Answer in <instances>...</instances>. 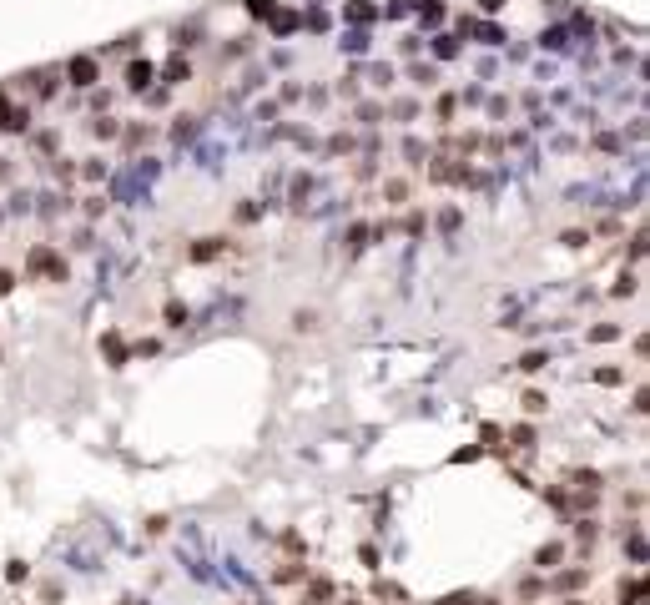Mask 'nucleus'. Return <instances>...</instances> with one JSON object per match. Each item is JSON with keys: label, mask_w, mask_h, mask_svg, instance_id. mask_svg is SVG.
I'll return each instance as SVG.
<instances>
[{"label": "nucleus", "mask_w": 650, "mask_h": 605, "mask_svg": "<svg viewBox=\"0 0 650 605\" xmlns=\"http://www.w3.org/2000/svg\"><path fill=\"white\" fill-rule=\"evenodd\" d=\"M31 267H36V272H50V278H66V262H56V252H45V247L31 257Z\"/></svg>", "instance_id": "1"}, {"label": "nucleus", "mask_w": 650, "mask_h": 605, "mask_svg": "<svg viewBox=\"0 0 650 605\" xmlns=\"http://www.w3.org/2000/svg\"><path fill=\"white\" fill-rule=\"evenodd\" d=\"M71 81H76V86H96V61H91V56H76V61H71Z\"/></svg>", "instance_id": "2"}, {"label": "nucleus", "mask_w": 650, "mask_h": 605, "mask_svg": "<svg viewBox=\"0 0 650 605\" xmlns=\"http://www.w3.org/2000/svg\"><path fill=\"white\" fill-rule=\"evenodd\" d=\"M151 76H156V71H151V61H131V66H126V81H131V91L151 86Z\"/></svg>", "instance_id": "3"}, {"label": "nucleus", "mask_w": 650, "mask_h": 605, "mask_svg": "<svg viewBox=\"0 0 650 605\" xmlns=\"http://www.w3.org/2000/svg\"><path fill=\"white\" fill-rule=\"evenodd\" d=\"M217 252H222V242H217V237H202V242L192 247V257H197V262H207V257H217Z\"/></svg>", "instance_id": "4"}, {"label": "nucleus", "mask_w": 650, "mask_h": 605, "mask_svg": "<svg viewBox=\"0 0 650 605\" xmlns=\"http://www.w3.org/2000/svg\"><path fill=\"white\" fill-rule=\"evenodd\" d=\"M545 363H550L545 353H524V358H519V368H524V373H539V368H545Z\"/></svg>", "instance_id": "5"}, {"label": "nucleus", "mask_w": 650, "mask_h": 605, "mask_svg": "<svg viewBox=\"0 0 650 605\" xmlns=\"http://www.w3.org/2000/svg\"><path fill=\"white\" fill-rule=\"evenodd\" d=\"M560 555H565V550H560V545H545V550H539V565H545V570H550V565H555Z\"/></svg>", "instance_id": "6"}, {"label": "nucleus", "mask_w": 650, "mask_h": 605, "mask_svg": "<svg viewBox=\"0 0 650 605\" xmlns=\"http://www.w3.org/2000/svg\"><path fill=\"white\" fill-rule=\"evenodd\" d=\"M444 605H489V600H479V595L464 590V595H444Z\"/></svg>", "instance_id": "7"}, {"label": "nucleus", "mask_w": 650, "mask_h": 605, "mask_svg": "<svg viewBox=\"0 0 650 605\" xmlns=\"http://www.w3.org/2000/svg\"><path fill=\"white\" fill-rule=\"evenodd\" d=\"M524 409L529 414H545V394H524Z\"/></svg>", "instance_id": "8"}, {"label": "nucleus", "mask_w": 650, "mask_h": 605, "mask_svg": "<svg viewBox=\"0 0 650 605\" xmlns=\"http://www.w3.org/2000/svg\"><path fill=\"white\" fill-rule=\"evenodd\" d=\"M167 81H187V61H172V66H167Z\"/></svg>", "instance_id": "9"}, {"label": "nucleus", "mask_w": 650, "mask_h": 605, "mask_svg": "<svg viewBox=\"0 0 650 605\" xmlns=\"http://www.w3.org/2000/svg\"><path fill=\"white\" fill-rule=\"evenodd\" d=\"M16 288V278H11V272H0V293H11Z\"/></svg>", "instance_id": "10"}, {"label": "nucleus", "mask_w": 650, "mask_h": 605, "mask_svg": "<svg viewBox=\"0 0 650 605\" xmlns=\"http://www.w3.org/2000/svg\"><path fill=\"white\" fill-rule=\"evenodd\" d=\"M499 6H504V0H484V11H499Z\"/></svg>", "instance_id": "11"}, {"label": "nucleus", "mask_w": 650, "mask_h": 605, "mask_svg": "<svg viewBox=\"0 0 650 605\" xmlns=\"http://www.w3.org/2000/svg\"><path fill=\"white\" fill-rule=\"evenodd\" d=\"M348 605H353V600H348Z\"/></svg>", "instance_id": "12"}]
</instances>
